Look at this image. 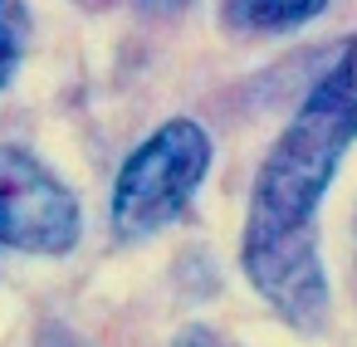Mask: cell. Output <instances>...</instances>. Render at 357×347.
<instances>
[{
    "instance_id": "obj_1",
    "label": "cell",
    "mask_w": 357,
    "mask_h": 347,
    "mask_svg": "<svg viewBox=\"0 0 357 347\" xmlns=\"http://www.w3.org/2000/svg\"><path fill=\"white\" fill-rule=\"evenodd\" d=\"M357 142V35L337 64L308 88L298 113L284 123L264 152L250 215L240 240V269L250 288L294 327H323L328 318V274L318 249V206L342 171L347 147Z\"/></svg>"
},
{
    "instance_id": "obj_2",
    "label": "cell",
    "mask_w": 357,
    "mask_h": 347,
    "mask_svg": "<svg viewBox=\"0 0 357 347\" xmlns=\"http://www.w3.org/2000/svg\"><path fill=\"white\" fill-rule=\"evenodd\" d=\"M211 157H215L211 132L196 118H167L162 128H152L128 152V162L118 167V181H113L108 220H113L118 240L137 245V240H152L157 230H167L172 220H181L211 171Z\"/></svg>"
},
{
    "instance_id": "obj_3",
    "label": "cell",
    "mask_w": 357,
    "mask_h": 347,
    "mask_svg": "<svg viewBox=\"0 0 357 347\" xmlns=\"http://www.w3.org/2000/svg\"><path fill=\"white\" fill-rule=\"evenodd\" d=\"M79 196L35 152L0 147V249L59 259L79 245Z\"/></svg>"
},
{
    "instance_id": "obj_4",
    "label": "cell",
    "mask_w": 357,
    "mask_h": 347,
    "mask_svg": "<svg viewBox=\"0 0 357 347\" xmlns=\"http://www.w3.org/2000/svg\"><path fill=\"white\" fill-rule=\"evenodd\" d=\"M328 10V0H220V20L235 35H289Z\"/></svg>"
},
{
    "instance_id": "obj_5",
    "label": "cell",
    "mask_w": 357,
    "mask_h": 347,
    "mask_svg": "<svg viewBox=\"0 0 357 347\" xmlns=\"http://www.w3.org/2000/svg\"><path fill=\"white\" fill-rule=\"evenodd\" d=\"M25 35H30V15L20 0H0V88H6L25 59Z\"/></svg>"
},
{
    "instance_id": "obj_6",
    "label": "cell",
    "mask_w": 357,
    "mask_h": 347,
    "mask_svg": "<svg viewBox=\"0 0 357 347\" xmlns=\"http://www.w3.org/2000/svg\"><path fill=\"white\" fill-rule=\"evenodd\" d=\"M172 347H235V342H225L220 332H211V327L191 323V327H181V332L172 337Z\"/></svg>"
},
{
    "instance_id": "obj_7",
    "label": "cell",
    "mask_w": 357,
    "mask_h": 347,
    "mask_svg": "<svg viewBox=\"0 0 357 347\" xmlns=\"http://www.w3.org/2000/svg\"><path fill=\"white\" fill-rule=\"evenodd\" d=\"M137 6H181V0H137Z\"/></svg>"
}]
</instances>
